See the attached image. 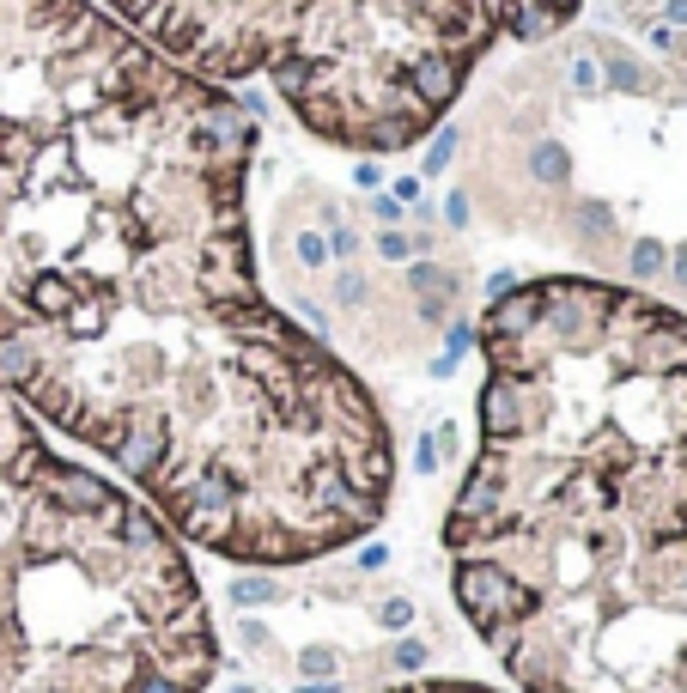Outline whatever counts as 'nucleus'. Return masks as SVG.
Masks as SVG:
<instances>
[{"instance_id": "423d86ee", "label": "nucleus", "mask_w": 687, "mask_h": 693, "mask_svg": "<svg viewBox=\"0 0 687 693\" xmlns=\"http://www.w3.org/2000/svg\"><path fill=\"white\" fill-rule=\"evenodd\" d=\"M384 693H517V687H493V681H456V675H426V681H402Z\"/></svg>"}, {"instance_id": "f257e3e1", "label": "nucleus", "mask_w": 687, "mask_h": 693, "mask_svg": "<svg viewBox=\"0 0 687 693\" xmlns=\"http://www.w3.org/2000/svg\"><path fill=\"white\" fill-rule=\"evenodd\" d=\"M256 116L152 55L0 140V383L177 542L329 560L384 523L396 432L250 256Z\"/></svg>"}, {"instance_id": "20e7f679", "label": "nucleus", "mask_w": 687, "mask_h": 693, "mask_svg": "<svg viewBox=\"0 0 687 693\" xmlns=\"http://www.w3.org/2000/svg\"><path fill=\"white\" fill-rule=\"evenodd\" d=\"M165 67L207 86L262 80L341 152H408L499 43H542L578 0H98Z\"/></svg>"}, {"instance_id": "f03ea898", "label": "nucleus", "mask_w": 687, "mask_h": 693, "mask_svg": "<svg viewBox=\"0 0 687 693\" xmlns=\"http://www.w3.org/2000/svg\"><path fill=\"white\" fill-rule=\"evenodd\" d=\"M450 596L517 693H687V317L584 274L481 317Z\"/></svg>"}, {"instance_id": "7ed1b4c3", "label": "nucleus", "mask_w": 687, "mask_h": 693, "mask_svg": "<svg viewBox=\"0 0 687 693\" xmlns=\"http://www.w3.org/2000/svg\"><path fill=\"white\" fill-rule=\"evenodd\" d=\"M213 675L189 548L0 383V693H207Z\"/></svg>"}, {"instance_id": "39448f33", "label": "nucleus", "mask_w": 687, "mask_h": 693, "mask_svg": "<svg viewBox=\"0 0 687 693\" xmlns=\"http://www.w3.org/2000/svg\"><path fill=\"white\" fill-rule=\"evenodd\" d=\"M152 61L92 0H0V140Z\"/></svg>"}]
</instances>
